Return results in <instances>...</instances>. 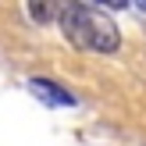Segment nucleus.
I'll return each instance as SVG.
<instances>
[{"instance_id":"1","label":"nucleus","mask_w":146,"mask_h":146,"mask_svg":"<svg viewBox=\"0 0 146 146\" xmlns=\"http://www.w3.org/2000/svg\"><path fill=\"white\" fill-rule=\"evenodd\" d=\"M57 25H61L64 39L75 50H93V54H118L121 32L118 21L107 18L104 7L93 4H64L57 11Z\"/></svg>"},{"instance_id":"2","label":"nucleus","mask_w":146,"mask_h":146,"mask_svg":"<svg viewBox=\"0 0 146 146\" xmlns=\"http://www.w3.org/2000/svg\"><path fill=\"white\" fill-rule=\"evenodd\" d=\"M25 89L32 93L39 104H46V107H78V96L68 89V86H61L57 78H43V75H32L25 82Z\"/></svg>"},{"instance_id":"3","label":"nucleus","mask_w":146,"mask_h":146,"mask_svg":"<svg viewBox=\"0 0 146 146\" xmlns=\"http://www.w3.org/2000/svg\"><path fill=\"white\" fill-rule=\"evenodd\" d=\"M25 11L32 14L36 21H43V25H50V21H57V11H61V7H50V4H29Z\"/></svg>"}]
</instances>
